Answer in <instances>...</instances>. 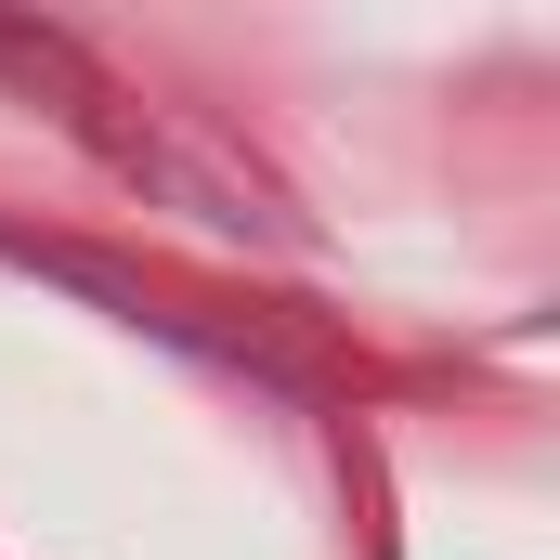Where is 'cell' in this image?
Instances as JSON below:
<instances>
[]
</instances>
